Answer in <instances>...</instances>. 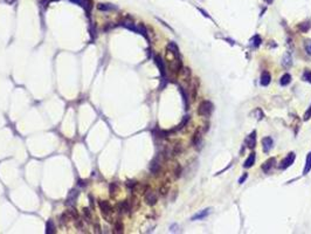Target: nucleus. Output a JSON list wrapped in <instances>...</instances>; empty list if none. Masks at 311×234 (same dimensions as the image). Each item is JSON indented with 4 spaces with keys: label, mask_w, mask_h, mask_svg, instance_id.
<instances>
[{
    "label": "nucleus",
    "mask_w": 311,
    "mask_h": 234,
    "mask_svg": "<svg viewBox=\"0 0 311 234\" xmlns=\"http://www.w3.org/2000/svg\"><path fill=\"white\" fill-rule=\"evenodd\" d=\"M214 106L212 104L211 101H203L200 104H199V108H198V115L204 117H208L212 111H213Z\"/></svg>",
    "instance_id": "nucleus-1"
},
{
    "label": "nucleus",
    "mask_w": 311,
    "mask_h": 234,
    "mask_svg": "<svg viewBox=\"0 0 311 234\" xmlns=\"http://www.w3.org/2000/svg\"><path fill=\"white\" fill-rule=\"evenodd\" d=\"M295 158H296V155H295L294 152H290L289 155H288L284 159H282V162H281V164H279V168L281 169V170H285V169H288L289 166H291V165L294 164Z\"/></svg>",
    "instance_id": "nucleus-2"
},
{
    "label": "nucleus",
    "mask_w": 311,
    "mask_h": 234,
    "mask_svg": "<svg viewBox=\"0 0 311 234\" xmlns=\"http://www.w3.org/2000/svg\"><path fill=\"white\" fill-rule=\"evenodd\" d=\"M246 145L249 149H254L256 145V131H252L249 136L246 137Z\"/></svg>",
    "instance_id": "nucleus-3"
},
{
    "label": "nucleus",
    "mask_w": 311,
    "mask_h": 234,
    "mask_svg": "<svg viewBox=\"0 0 311 234\" xmlns=\"http://www.w3.org/2000/svg\"><path fill=\"white\" fill-rule=\"evenodd\" d=\"M98 205H99V208H101V211L102 213L104 214V215H107L109 213L112 212V206L109 204V202L107 200H99L98 202Z\"/></svg>",
    "instance_id": "nucleus-4"
},
{
    "label": "nucleus",
    "mask_w": 311,
    "mask_h": 234,
    "mask_svg": "<svg viewBox=\"0 0 311 234\" xmlns=\"http://www.w3.org/2000/svg\"><path fill=\"white\" fill-rule=\"evenodd\" d=\"M270 81H271V75L269 72L267 70H264L262 74H261V79H260V83L262 87H267V85L270 83Z\"/></svg>",
    "instance_id": "nucleus-5"
},
{
    "label": "nucleus",
    "mask_w": 311,
    "mask_h": 234,
    "mask_svg": "<svg viewBox=\"0 0 311 234\" xmlns=\"http://www.w3.org/2000/svg\"><path fill=\"white\" fill-rule=\"evenodd\" d=\"M154 62H156V64H157V67L159 68L161 76H165V75H166V68H165V63H164L163 59H161L159 55H157V56L154 57Z\"/></svg>",
    "instance_id": "nucleus-6"
},
{
    "label": "nucleus",
    "mask_w": 311,
    "mask_h": 234,
    "mask_svg": "<svg viewBox=\"0 0 311 234\" xmlns=\"http://www.w3.org/2000/svg\"><path fill=\"white\" fill-rule=\"evenodd\" d=\"M262 145H263V151L264 152H269L271 148L274 146V142H273V139L271 137H264V138H262Z\"/></svg>",
    "instance_id": "nucleus-7"
},
{
    "label": "nucleus",
    "mask_w": 311,
    "mask_h": 234,
    "mask_svg": "<svg viewBox=\"0 0 311 234\" xmlns=\"http://www.w3.org/2000/svg\"><path fill=\"white\" fill-rule=\"evenodd\" d=\"M274 164H275V158H269L262 164L261 169L264 171V173H268L269 171L274 168Z\"/></svg>",
    "instance_id": "nucleus-8"
},
{
    "label": "nucleus",
    "mask_w": 311,
    "mask_h": 234,
    "mask_svg": "<svg viewBox=\"0 0 311 234\" xmlns=\"http://www.w3.org/2000/svg\"><path fill=\"white\" fill-rule=\"evenodd\" d=\"M77 196H78V192L76 191V190H72L70 193H69V196H68V199H67V202H66V205H67V206L74 205L76 202V199H77Z\"/></svg>",
    "instance_id": "nucleus-9"
},
{
    "label": "nucleus",
    "mask_w": 311,
    "mask_h": 234,
    "mask_svg": "<svg viewBox=\"0 0 311 234\" xmlns=\"http://www.w3.org/2000/svg\"><path fill=\"white\" fill-rule=\"evenodd\" d=\"M211 213V210L209 208H206V210H203V211H200V212H198L197 214H194L193 217H192V220L195 221V220H201V219H204L206 218L208 214Z\"/></svg>",
    "instance_id": "nucleus-10"
},
{
    "label": "nucleus",
    "mask_w": 311,
    "mask_h": 234,
    "mask_svg": "<svg viewBox=\"0 0 311 234\" xmlns=\"http://www.w3.org/2000/svg\"><path fill=\"white\" fill-rule=\"evenodd\" d=\"M255 158H256L255 152H252V153L248 156V158L246 159V162H245L243 168H245V169H249V168H252V166L255 164Z\"/></svg>",
    "instance_id": "nucleus-11"
},
{
    "label": "nucleus",
    "mask_w": 311,
    "mask_h": 234,
    "mask_svg": "<svg viewBox=\"0 0 311 234\" xmlns=\"http://www.w3.org/2000/svg\"><path fill=\"white\" fill-rule=\"evenodd\" d=\"M117 210L119 213H127L130 211V204L128 200H124V202H119L117 205Z\"/></svg>",
    "instance_id": "nucleus-12"
},
{
    "label": "nucleus",
    "mask_w": 311,
    "mask_h": 234,
    "mask_svg": "<svg viewBox=\"0 0 311 234\" xmlns=\"http://www.w3.org/2000/svg\"><path fill=\"white\" fill-rule=\"evenodd\" d=\"M145 202L149 205H154L157 202V196L153 192H149L145 194Z\"/></svg>",
    "instance_id": "nucleus-13"
},
{
    "label": "nucleus",
    "mask_w": 311,
    "mask_h": 234,
    "mask_svg": "<svg viewBox=\"0 0 311 234\" xmlns=\"http://www.w3.org/2000/svg\"><path fill=\"white\" fill-rule=\"evenodd\" d=\"M93 5H94V2H93V0H83L82 1V7H83V10L87 12V14L89 15L90 14V12L93 10Z\"/></svg>",
    "instance_id": "nucleus-14"
},
{
    "label": "nucleus",
    "mask_w": 311,
    "mask_h": 234,
    "mask_svg": "<svg viewBox=\"0 0 311 234\" xmlns=\"http://www.w3.org/2000/svg\"><path fill=\"white\" fill-rule=\"evenodd\" d=\"M167 49L171 52L177 59H179V51H178V47H177V45L173 42H170L167 45Z\"/></svg>",
    "instance_id": "nucleus-15"
},
{
    "label": "nucleus",
    "mask_w": 311,
    "mask_h": 234,
    "mask_svg": "<svg viewBox=\"0 0 311 234\" xmlns=\"http://www.w3.org/2000/svg\"><path fill=\"white\" fill-rule=\"evenodd\" d=\"M46 233L47 234H53L55 233V223L52 220H48L46 223Z\"/></svg>",
    "instance_id": "nucleus-16"
},
{
    "label": "nucleus",
    "mask_w": 311,
    "mask_h": 234,
    "mask_svg": "<svg viewBox=\"0 0 311 234\" xmlns=\"http://www.w3.org/2000/svg\"><path fill=\"white\" fill-rule=\"evenodd\" d=\"M310 170H311V152H309L308 156H306V163H305V168H304V171H303V174H308Z\"/></svg>",
    "instance_id": "nucleus-17"
},
{
    "label": "nucleus",
    "mask_w": 311,
    "mask_h": 234,
    "mask_svg": "<svg viewBox=\"0 0 311 234\" xmlns=\"http://www.w3.org/2000/svg\"><path fill=\"white\" fill-rule=\"evenodd\" d=\"M291 82V76H290L289 74H284L282 77H281V80H279V83H281V85H288Z\"/></svg>",
    "instance_id": "nucleus-18"
},
{
    "label": "nucleus",
    "mask_w": 311,
    "mask_h": 234,
    "mask_svg": "<svg viewBox=\"0 0 311 234\" xmlns=\"http://www.w3.org/2000/svg\"><path fill=\"white\" fill-rule=\"evenodd\" d=\"M200 139H201V134H200V131H199V130H197L193 135L192 143H193L194 145H198V144H199V142H200Z\"/></svg>",
    "instance_id": "nucleus-19"
},
{
    "label": "nucleus",
    "mask_w": 311,
    "mask_h": 234,
    "mask_svg": "<svg viewBox=\"0 0 311 234\" xmlns=\"http://www.w3.org/2000/svg\"><path fill=\"white\" fill-rule=\"evenodd\" d=\"M98 10L101 11H110V10H116L115 6H111V5H108V4H99L98 6Z\"/></svg>",
    "instance_id": "nucleus-20"
},
{
    "label": "nucleus",
    "mask_w": 311,
    "mask_h": 234,
    "mask_svg": "<svg viewBox=\"0 0 311 234\" xmlns=\"http://www.w3.org/2000/svg\"><path fill=\"white\" fill-rule=\"evenodd\" d=\"M311 23L310 22H303V23H300V26H298V29H300V32L305 33L309 31V28H310Z\"/></svg>",
    "instance_id": "nucleus-21"
},
{
    "label": "nucleus",
    "mask_w": 311,
    "mask_h": 234,
    "mask_svg": "<svg viewBox=\"0 0 311 234\" xmlns=\"http://www.w3.org/2000/svg\"><path fill=\"white\" fill-rule=\"evenodd\" d=\"M260 43H261V38H260L258 35H255V36L252 39V45H253L254 47H258Z\"/></svg>",
    "instance_id": "nucleus-22"
},
{
    "label": "nucleus",
    "mask_w": 311,
    "mask_h": 234,
    "mask_svg": "<svg viewBox=\"0 0 311 234\" xmlns=\"http://www.w3.org/2000/svg\"><path fill=\"white\" fill-rule=\"evenodd\" d=\"M303 79H304L305 81H308V82L311 83V70L306 69V70L304 72V74H303Z\"/></svg>",
    "instance_id": "nucleus-23"
},
{
    "label": "nucleus",
    "mask_w": 311,
    "mask_h": 234,
    "mask_svg": "<svg viewBox=\"0 0 311 234\" xmlns=\"http://www.w3.org/2000/svg\"><path fill=\"white\" fill-rule=\"evenodd\" d=\"M138 33H140L143 36H145V38L148 39V34H146L148 32H146V28H145L143 25H139V26H138Z\"/></svg>",
    "instance_id": "nucleus-24"
},
{
    "label": "nucleus",
    "mask_w": 311,
    "mask_h": 234,
    "mask_svg": "<svg viewBox=\"0 0 311 234\" xmlns=\"http://www.w3.org/2000/svg\"><path fill=\"white\" fill-rule=\"evenodd\" d=\"M83 215L86 217L87 220H90L91 219V213H90V210L86 207V208H83Z\"/></svg>",
    "instance_id": "nucleus-25"
},
{
    "label": "nucleus",
    "mask_w": 311,
    "mask_h": 234,
    "mask_svg": "<svg viewBox=\"0 0 311 234\" xmlns=\"http://www.w3.org/2000/svg\"><path fill=\"white\" fill-rule=\"evenodd\" d=\"M282 63L284 64L285 67H289L290 64H291V59H290V55H287L284 59H283V62Z\"/></svg>",
    "instance_id": "nucleus-26"
},
{
    "label": "nucleus",
    "mask_w": 311,
    "mask_h": 234,
    "mask_svg": "<svg viewBox=\"0 0 311 234\" xmlns=\"http://www.w3.org/2000/svg\"><path fill=\"white\" fill-rule=\"evenodd\" d=\"M68 215H70L72 218H75V219H78V214H77V211H76L75 208H74V210H69V212H68Z\"/></svg>",
    "instance_id": "nucleus-27"
},
{
    "label": "nucleus",
    "mask_w": 311,
    "mask_h": 234,
    "mask_svg": "<svg viewBox=\"0 0 311 234\" xmlns=\"http://www.w3.org/2000/svg\"><path fill=\"white\" fill-rule=\"evenodd\" d=\"M115 229H116V232H117V233H119V232L122 233V232H123V223H120L119 221H118V223H116Z\"/></svg>",
    "instance_id": "nucleus-28"
},
{
    "label": "nucleus",
    "mask_w": 311,
    "mask_h": 234,
    "mask_svg": "<svg viewBox=\"0 0 311 234\" xmlns=\"http://www.w3.org/2000/svg\"><path fill=\"white\" fill-rule=\"evenodd\" d=\"M116 190H117V184L111 183V185H110V194H115Z\"/></svg>",
    "instance_id": "nucleus-29"
},
{
    "label": "nucleus",
    "mask_w": 311,
    "mask_h": 234,
    "mask_svg": "<svg viewBox=\"0 0 311 234\" xmlns=\"http://www.w3.org/2000/svg\"><path fill=\"white\" fill-rule=\"evenodd\" d=\"M305 52L311 55V41H306L305 42Z\"/></svg>",
    "instance_id": "nucleus-30"
},
{
    "label": "nucleus",
    "mask_w": 311,
    "mask_h": 234,
    "mask_svg": "<svg viewBox=\"0 0 311 234\" xmlns=\"http://www.w3.org/2000/svg\"><path fill=\"white\" fill-rule=\"evenodd\" d=\"M127 186H128L129 189H131V190H132V189H133V187L136 186V181H133V180H128V181H127Z\"/></svg>",
    "instance_id": "nucleus-31"
},
{
    "label": "nucleus",
    "mask_w": 311,
    "mask_h": 234,
    "mask_svg": "<svg viewBox=\"0 0 311 234\" xmlns=\"http://www.w3.org/2000/svg\"><path fill=\"white\" fill-rule=\"evenodd\" d=\"M310 117H311V106H310V108L308 109V111L305 112V115H304V119H305V121H308Z\"/></svg>",
    "instance_id": "nucleus-32"
},
{
    "label": "nucleus",
    "mask_w": 311,
    "mask_h": 234,
    "mask_svg": "<svg viewBox=\"0 0 311 234\" xmlns=\"http://www.w3.org/2000/svg\"><path fill=\"white\" fill-rule=\"evenodd\" d=\"M247 178H248V173H245V174L239 179V184H243V181L246 180Z\"/></svg>",
    "instance_id": "nucleus-33"
},
{
    "label": "nucleus",
    "mask_w": 311,
    "mask_h": 234,
    "mask_svg": "<svg viewBox=\"0 0 311 234\" xmlns=\"http://www.w3.org/2000/svg\"><path fill=\"white\" fill-rule=\"evenodd\" d=\"M180 173H181V168L178 165V166H177V169H175V177L178 178V177L180 176Z\"/></svg>",
    "instance_id": "nucleus-34"
},
{
    "label": "nucleus",
    "mask_w": 311,
    "mask_h": 234,
    "mask_svg": "<svg viewBox=\"0 0 311 234\" xmlns=\"http://www.w3.org/2000/svg\"><path fill=\"white\" fill-rule=\"evenodd\" d=\"M70 1H72V2H74V4H77V5H80V6H81L83 0H70Z\"/></svg>",
    "instance_id": "nucleus-35"
},
{
    "label": "nucleus",
    "mask_w": 311,
    "mask_h": 234,
    "mask_svg": "<svg viewBox=\"0 0 311 234\" xmlns=\"http://www.w3.org/2000/svg\"><path fill=\"white\" fill-rule=\"evenodd\" d=\"M78 185H80V186H86L87 184H86V181L84 180H80L78 181Z\"/></svg>",
    "instance_id": "nucleus-36"
},
{
    "label": "nucleus",
    "mask_w": 311,
    "mask_h": 234,
    "mask_svg": "<svg viewBox=\"0 0 311 234\" xmlns=\"http://www.w3.org/2000/svg\"><path fill=\"white\" fill-rule=\"evenodd\" d=\"M273 1H274V0H266V2H267V4H271Z\"/></svg>",
    "instance_id": "nucleus-37"
},
{
    "label": "nucleus",
    "mask_w": 311,
    "mask_h": 234,
    "mask_svg": "<svg viewBox=\"0 0 311 234\" xmlns=\"http://www.w3.org/2000/svg\"><path fill=\"white\" fill-rule=\"evenodd\" d=\"M50 1H59V0H50Z\"/></svg>",
    "instance_id": "nucleus-38"
},
{
    "label": "nucleus",
    "mask_w": 311,
    "mask_h": 234,
    "mask_svg": "<svg viewBox=\"0 0 311 234\" xmlns=\"http://www.w3.org/2000/svg\"><path fill=\"white\" fill-rule=\"evenodd\" d=\"M43 1H48V0H43Z\"/></svg>",
    "instance_id": "nucleus-39"
}]
</instances>
